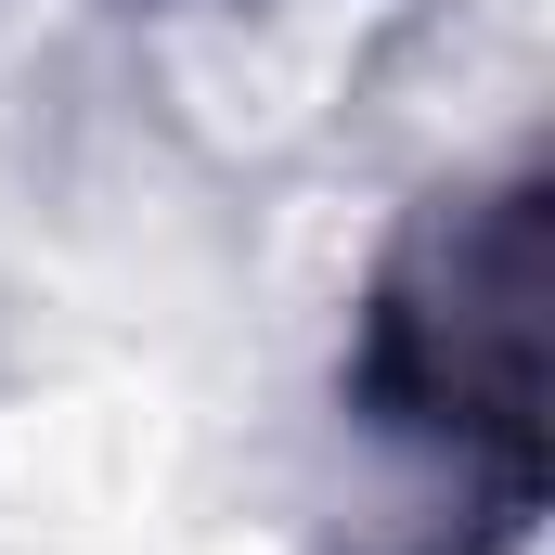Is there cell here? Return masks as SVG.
I'll list each match as a JSON object with an SVG mask.
<instances>
[{"label":"cell","instance_id":"obj_1","mask_svg":"<svg viewBox=\"0 0 555 555\" xmlns=\"http://www.w3.org/2000/svg\"><path fill=\"white\" fill-rule=\"evenodd\" d=\"M543 168L426 194L349 323V426L452 491L465 555H517L543 517Z\"/></svg>","mask_w":555,"mask_h":555}]
</instances>
